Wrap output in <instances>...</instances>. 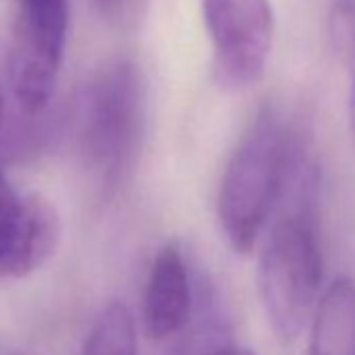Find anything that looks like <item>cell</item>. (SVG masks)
I'll return each mask as SVG.
<instances>
[{"instance_id": "4fadbf2b", "label": "cell", "mask_w": 355, "mask_h": 355, "mask_svg": "<svg viewBox=\"0 0 355 355\" xmlns=\"http://www.w3.org/2000/svg\"><path fill=\"white\" fill-rule=\"evenodd\" d=\"M7 90H11L9 86V78H7V67L0 65V144L7 138Z\"/></svg>"}, {"instance_id": "7a4b0ae2", "label": "cell", "mask_w": 355, "mask_h": 355, "mask_svg": "<svg viewBox=\"0 0 355 355\" xmlns=\"http://www.w3.org/2000/svg\"><path fill=\"white\" fill-rule=\"evenodd\" d=\"M301 150L284 117L263 109L232 150L216 199L220 230L232 251L247 255L263 236Z\"/></svg>"}, {"instance_id": "7c38bea8", "label": "cell", "mask_w": 355, "mask_h": 355, "mask_svg": "<svg viewBox=\"0 0 355 355\" xmlns=\"http://www.w3.org/2000/svg\"><path fill=\"white\" fill-rule=\"evenodd\" d=\"M96 5L107 21L119 28H132L142 19L148 0H96Z\"/></svg>"}, {"instance_id": "6da1fadb", "label": "cell", "mask_w": 355, "mask_h": 355, "mask_svg": "<svg viewBox=\"0 0 355 355\" xmlns=\"http://www.w3.org/2000/svg\"><path fill=\"white\" fill-rule=\"evenodd\" d=\"M318 167L301 146L257 259V293L282 345L299 340L320 303L322 249L315 216Z\"/></svg>"}, {"instance_id": "8992f818", "label": "cell", "mask_w": 355, "mask_h": 355, "mask_svg": "<svg viewBox=\"0 0 355 355\" xmlns=\"http://www.w3.org/2000/svg\"><path fill=\"white\" fill-rule=\"evenodd\" d=\"M61 241V220L53 203L17 191L0 173V280L24 278L44 266Z\"/></svg>"}, {"instance_id": "9c48e42d", "label": "cell", "mask_w": 355, "mask_h": 355, "mask_svg": "<svg viewBox=\"0 0 355 355\" xmlns=\"http://www.w3.org/2000/svg\"><path fill=\"white\" fill-rule=\"evenodd\" d=\"M78 355H138L136 326L130 309L113 301L92 324Z\"/></svg>"}, {"instance_id": "277c9868", "label": "cell", "mask_w": 355, "mask_h": 355, "mask_svg": "<svg viewBox=\"0 0 355 355\" xmlns=\"http://www.w3.org/2000/svg\"><path fill=\"white\" fill-rule=\"evenodd\" d=\"M7 78L21 113L38 117L51 105L63 63L69 0H15Z\"/></svg>"}, {"instance_id": "9a60e30c", "label": "cell", "mask_w": 355, "mask_h": 355, "mask_svg": "<svg viewBox=\"0 0 355 355\" xmlns=\"http://www.w3.org/2000/svg\"><path fill=\"white\" fill-rule=\"evenodd\" d=\"M239 355H253L251 351H247V349H239Z\"/></svg>"}, {"instance_id": "3957f363", "label": "cell", "mask_w": 355, "mask_h": 355, "mask_svg": "<svg viewBox=\"0 0 355 355\" xmlns=\"http://www.w3.org/2000/svg\"><path fill=\"white\" fill-rule=\"evenodd\" d=\"M146 115L144 80L130 59L98 67L78 94L76 144L105 193H115L138 155Z\"/></svg>"}, {"instance_id": "30bf717a", "label": "cell", "mask_w": 355, "mask_h": 355, "mask_svg": "<svg viewBox=\"0 0 355 355\" xmlns=\"http://www.w3.org/2000/svg\"><path fill=\"white\" fill-rule=\"evenodd\" d=\"M171 355H239V347L224 332L222 324L207 318L173 349Z\"/></svg>"}, {"instance_id": "ba28073f", "label": "cell", "mask_w": 355, "mask_h": 355, "mask_svg": "<svg viewBox=\"0 0 355 355\" xmlns=\"http://www.w3.org/2000/svg\"><path fill=\"white\" fill-rule=\"evenodd\" d=\"M309 355H355V282L328 284L309 324Z\"/></svg>"}, {"instance_id": "8fae6325", "label": "cell", "mask_w": 355, "mask_h": 355, "mask_svg": "<svg viewBox=\"0 0 355 355\" xmlns=\"http://www.w3.org/2000/svg\"><path fill=\"white\" fill-rule=\"evenodd\" d=\"M330 34L340 51H355V3L338 0L330 15Z\"/></svg>"}, {"instance_id": "5b68a950", "label": "cell", "mask_w": 355, "mask_h": 355, "mask_svg": "<svg viewBox=\"0 0 355 355\" xmlns=\"http://www.w3.org/2000/svg\"><path fill=\"white\" fill-rule=\"evenodd\" d=\"M201 11L216 82L232 92L257 84L274 44L270 0H201Z\"/></svg>"}, {"instance_id": "52a82bcc", "label": "cell", "mask_w": 355, "mask_h": 355, "mask_svg": "<svg viewBox=\"0 0 355 355\" xmlns=\"http://www.w3.org/2000/svg\"><path fill=\"white\" fill-rule=\"evenodd\" d=\"M195 313V288L189 263L178 243L163 245L150 266L142 322L144 332L153 340H167L180 334Z\"/></svg>"}, {"instance_id": "5bb4252c", "label": "cell", "mask_w": 355, "mask_h": 355, "mask_svg": "<svg viewBox=\"0 0 355 355\" xmlns=\"http://www.w3.org/2000/svg\"><path fill=\"white\" fill-rule=\"evenodd\" d=\"M349 130H351V136L355 140V76H353V82H351V92H349Z\"/></svg>"}]
</instances>
